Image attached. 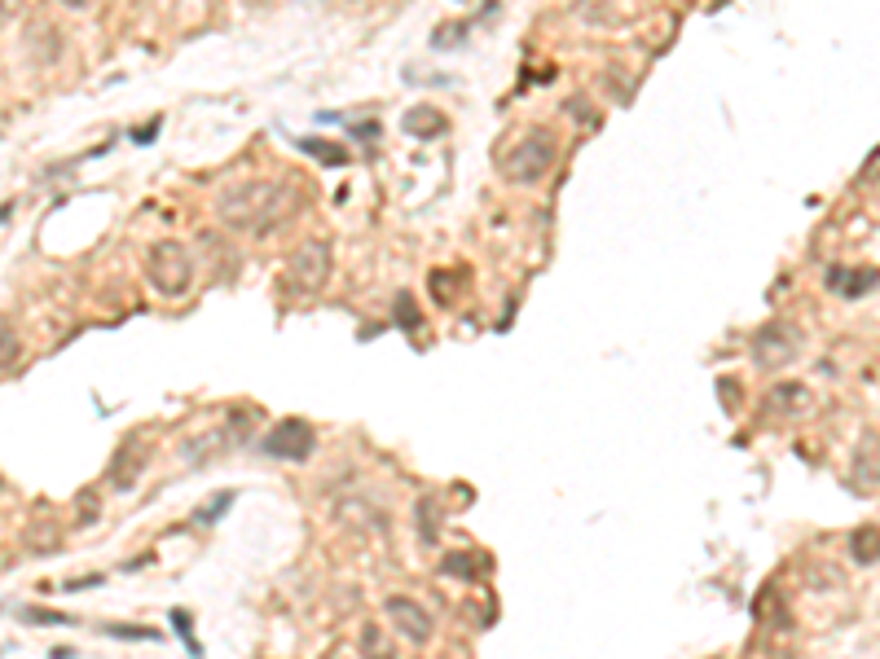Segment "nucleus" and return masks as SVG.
I'll return each instance as SVG.
<instances>
[{
	"instance_id": "26",
	"label": "nucleus",
	"mask_w": 880,
	"mask_h": 659,
	"mask_svg": "<svg viewBox=\"0 0 880 659\" xmlns=\"http://www.w3.org/2000/svg\"><path fill=\"white\" fill-rule=\"evenodd\" d=\"M9 212H13V203H4V207H0V224H4V216H9Z\"/></svg>"
},
{
	"instance_id": "23",
	"label": "nucleus",
	"mask_w": 880,
	"mask_h": 659,
	"mask_svg": "<svg viewBox=\"0 0 880 659\" xmlns=\"http://www.w3.org/2000/svg\"><path fill=\"white\" fill-rule=\"evenodd\" d=\"M107 633L111 638H132V642H150L154 638V629H136V625H111Z\"/></svg>"
},
{
	"instance_id": "8",
	"label": "nucleus",
	"mask_w": 880,
	"mask_h": 659,
	"mask_svg": "<svg viewBox=\"0 0 880 659\" xmlns=\"http://www.w3.org/2000/svg\"><path fill=\"white\" fill-rule=\"evenodd\" d=\"M880 282L877 268H846V264H832L828 268V291L841 295V300H859L863 291H872Z\"/></svg>"
},
{
	"instance_id": "11",
	"label": "nucleus",
	"mask_w": 880,
	"mask_h": 659,
	"mask_svg": "<svg viewBox=\"0 0 880 659\" xmlns=\"http://www.w3.org/2000/svg\"><path fill=\"white\" fill-rule=\"evenodd\" d=\"M441 128H445V119L432 107H414L405 114V132H409V136H423V141H427V136H436Z\"/></svg>"
},
{
	"instance_id": "18",
	"label": "nucleus",
	"mask_w": 880,
	"mask_h": 659,
	"mask_svg": "<svg viewBox=\"0 0 880 659\" xmlns=\"http://www.w3.org/2000/svg\"><path fill=\"white\" fill-rule=\"evenodd\" d=\"M230 506H234V493H216V497L208 501V510H199V515H194V524H216Z\"/></svg>"
},
{
	"instance_id": "2",
	"label": "nucleus",
	"mask_w": 880,
	"mask_h": 659,
	"mask_svg": "<svg viewBox=\"0 0 880 659\" xmlns=\"http://www.w3.org/2000/svg\"><path fill=\"white\" fill-rule=\"evenodd\" d=\"M550 168H555V136L542 128L524 132L503 159V176L515 185H537V181H546Z\"/></svg>"
},
{
	"instance_id": "19",
	"label": "nucleus",
	"mask_w": 880,
	"mask_h": 659,
	"mask_svg": "<svg viewBox=\"0 0 880 659\" xmlns=\"http://www.w3.org/2000/svg\"><path fill=\"white\" fill-rule=\"evenodd\" d=\"M18 356H22V343H18V334L13 330L0 326V369H9V365H18Z\"/></svg>"
},
{
	"instance_id": "16",
	"label": "nucleus",
	"mask_w": 880,
	"mask_h": 659,
	"mask_svg": "<svg viewBox=\"0 0 880 659\" xmlns=\"http://www.w3.org/2000/svg\"><path fill=\"white\" fill-rule=\"evenodd\" d=\"M304 150H308L317 163H344V159H348V150H344V145H331V141H304Z\"/></svg>"
},
{
	"instance_id": "10",
	"label": "nucleus",
	"mask_w": 880,
	"mask_h": 659,
	"mask_svg": "<svg viewBox=\"0 0 880 659\" xmlns=\"http://www.w3.org/2000/svg\"><path fill=\"white\" fill-rule=\"evenodd\" d=\"M806 401H810V392H806L801 383H779V387L766 396V405H761V409H766L770 418H788V414H801V409H806Z\"/></svg>"
},
{
	"instance_id": "4",
	"label": "nucleus",
	"mask_w": 880,
	"mask_h": 659,
	"mask_svg": "<svg viewBox=\"0 0 880 659\" xmlns=\"http://www.w3.org/2000/svg\"><path fill=\"white\" fill-rule=\"evenodd\" d=\"M260 448H264L269 457H277V462H304V457H313L317 436H313V427H308L304 418H282L269 436L260 439Z\"/></svg>"
},
{
	"instance_id": "15",
	"label": "nucleus",
	"mask_w": 880,
	"mask_h": 659,
	"mask_svg": "<svg viewBox=\"0 0 880 659\" xmlns=\"http://www.w3.org/2000/svg\"><path fill=\"white\" fill-rule=\"evenodd\" d=\"M859 479L863 484H880V439L868 444V453H859Z\"/></svg>"
},
{
	"instance_id": "3",
	"label": "nucleus",
	"mask_w": 880,
	"mask_h": 659,
	"mask_svg": "<svg viewBox=\"0 0 880 659\" xmlns=\"http://www.w3.org/2000/svg\"><path fill=\"white\" fill-rule=\"evenodd\" d=\"M145 277H150V286H154L159 295L176 300V295H185L190 282H194V260H190V251H185L181 242H159V246H150Z\"/></svg>"
},
{
	"instance_id": "22",
	"label": "nucleus",
	"mask_w": 880,
	"mask_h": 659,
	"mask_svg": "<svg viewBox=\"0 0 880 659\" xmlns=\"http://www.w3.org/2000/svg\"><path fill=\"white\" fill-rule=\"evenodd\" d=\"M172 625H176V629L185 633V651H190V656H194V659H203V651H199V642L190 638V611H181V607H176V611H172Z\"/></svg>"
},
{
	"instance_id": "24",
	"label": "nucleus",
	"mask_w": 880,
	"mask_h": 659,
	"mask_svg": "<svg viewBox=\"0 0 880 659\" xmlns=\"http://www.w3.org/2000/svg\"><path fill=\"white\" fill-rule=\"evenodd\" d=\"M877 176H880V150H877V159L863 168V181H877Z\"/></svg>"
},
{
	"instance_id": "13",
	"label": "nucleus",
	"mask_w": 880,
	"mask_h": 659,
	"mask_svg": "<svg viewBox=\"0 0 880 659\" xmlns=\"http://www.w3.org/2000/svg\"><path fill=\"white\" fill-rule=\"evenodd\" d=\"M850 554H854V562H880V528H859L854 537H850Z\"/></svg>"
},
{
	"instance_id": "20",
	"label": "nucleus",
	"mask_w": 880,
	"mask_h": 659,
	"mask_svg": "<svg viewBox=\"0 0 880 659\" xmlns=\"http://www.w3.org/2000/svg\"><path fill=\"white\" fill-rule=\"evenodd\" d=\"M392 313H396V322H401V326H409V330L423 326V317H418V308H414V300H409V295H401Z\"/></svg>"
},
{
	"instance_id": "7",
	"label": "nucleus",
	"mask_w": 880,
	"mask_h": 659,
	"mask_svg": "<svg viewBox=\"0 0 880 659\" xmlns=\"http://www.w3.org/2000/svg\"><path fill=\"white\" fill-rule=\"evenodd\" d=\"M286 273H291V282H295L300 291H317V286H326V277H331V242H326V237L304 242V246L291 255Z\"/></svg>"
},
{
	"instance_id": "14",
	"label": "nucleus",
	"mask_w": 880,
	"mask_h": 659,
	"mask_svg": "<svg viewBox=\"0 0 880 659\" xmlns=\"http://www.w3.org/2000/svg\"><path fill=\"white\" fill-rule=\"evenodd\" d=\"M362 659H396V651L383 638V629H375V625L362 629Z\"/></svg>"
},
{
	"instance_id": "21",
	"label": "nucleus",
	"mask_w": 880,
	"mask_h": 659,
	"mask_svg": "<svg viewBox=\"0 0 880 659\" xmlns=\"http://www.w3.org/2000/svg\"><path fill=\"white\" fill-rule=\"evenodd\" d=\"M27 625H67V616H58V611H44V607H22L18 611Z\"/></svg>"
},
{
	"instance_id": "9",
	"label": "nucleus",
	"mask_w": 880,
	"mask_h": 659,
	"mask_svg": "<svg viewBox=\"0 0 880 659\" xmlns=\"http://www.w3.org/2000/svg\"><path fill=\"white\" fill-rule=\"evenodd\" d=\"M141 466H145V444L141 439H128V448H120L115 462H111V484L115 488H132L136 475H141Z\"/></svg>"
},
{
	"instance_id": "25",
	"label": "nucleus",
	"mask_w": 880,
	"mask_h": 659,
	"mask_svg": "<svg viewBox=\"0 0 880 659\" xmlns=\"http://www.w3.org/2000/svg\"><path fill=\"white\" fill-rule=\"evenodd\" d=\"M62 4H67V9H84L89 0H62Z\"/></svg>"
},
{
	"instance_id": "17",
	"label": "nucleus",
	"mask_w": 880,
	"mask_h": 659,
	"mask_svg": "<svg viewBox=\"0 0 880 659\" xmlns=\"http://www.w3.org/2000/svg\"><path fill=\"white\" fill-rule=\"evenodd\" d=\"M432 506H436V501H427V497H423V501L414 506V519H418V537H423V546H436V524H432Z\"/></svg>"
},
{
	"instance_id": "12",
	"label": "nucleus",
	"mask_w": 880,
	"mask_h": 659,
	"mask_svg": "<svg viewBox=\"0 0 880 659\" xmlns=\"http://www.w3.org/2000/svg\"><path fill=\"white\" fill-rule=\"evenodd\" d=\"M441 571H445V576H454V580H476V571H481V558H476L472 549L445 554V558H441Z\"/></svg>"
},
{
	"instance_id": "1",
	"label": "nucleus",
	"mask_w": 880,
	"mask_h": 659,
	"mask_svg": "<svg viewBox=\"0 0 880 659\" xmlns=\"http://www.w3.org/2000/svg\"><path fill=\"white\" fill-rule=\"evenodd\" d=\"M300 203H304V185H291V181H252V185H234L230 194H221L216 212L225 220V229L273 233L282 220L295 216Z\"/></svg>"
},
{
	"instance_id": "6",
	"label": "nucleus",
	"mask_w": 880,
	"mask_h": 659,
	"mask_svg": "<svg viewBox=\"0 0 880 659\" xmlns=\"http://www.w3.org/2000/svg\"><path fill=\"white\" fill-rule=\"evenodd\" d=\"M383 611H387V620L396 625V633H401L409 647H427V642H432V633H436V620H432V611H423L414 598H405V594H392V598L383 602Z\"/></svg>"
},
{
	"instance_id": "5",
	"label": "nucleus",
	"mask_w": 880,
	"mask_h": 659,
	"mask_svg": "<svg viewBox=\"0 0 880 659\" xmlns=\"http://www.w3.org/2000/svg\"><path fill=\"white\" fill-rule=\"evenodd\" d=\"M801 352V334L797 326H783V322H770L753 334V361L757 369H783L792 356Z\"/></svg>"
}]
</instances>
